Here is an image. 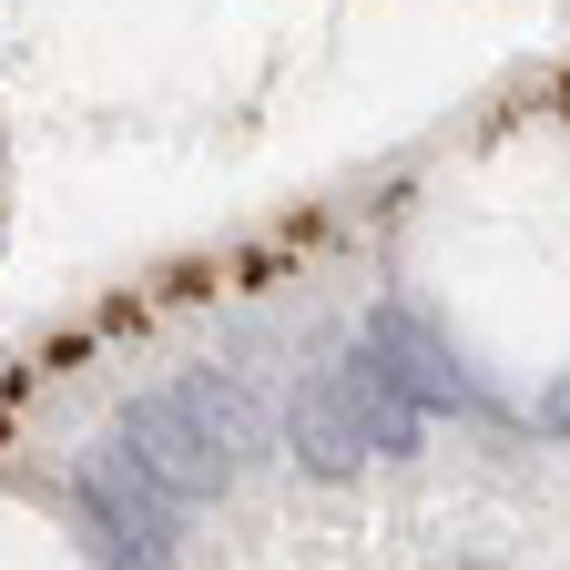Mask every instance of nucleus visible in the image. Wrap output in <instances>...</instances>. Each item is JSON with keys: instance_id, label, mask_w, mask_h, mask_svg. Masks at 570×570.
Returning <instances> with one entry per match:
<instances>
[{"instance_id": "obj_1", "label": "nucleus", "mask_w": 570, "mask_h": 570, "mask_svg": "<svg viewBox=\"0 0 570 570\" xmlns=\"http://www.w3.org/2000/svg\"><path fill=\"white\" fill-rule=\"evenodd\" d=\"M346 367L367 377V387H387L397 407H417V417H479V407H489V397L459 377V356L428 336L417 306H367V316H356V336H346Z\"/></svg>"}, {"instance_id": "obj_2", "label": "nucleus", "mask_w": 570, "mask_h": 570, "mask_svg": "<svg viewBox=\"0 0 570 570\" xmlns=\"http://www.w3.org/2000/svg\"><path fill=\"white\" fill-rule=\"evenodd\" d=\"M540 428H560V439H570V377H560V387L540 397Z\"/></svg>"}]
</instances>
